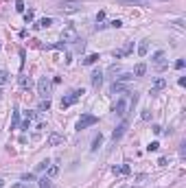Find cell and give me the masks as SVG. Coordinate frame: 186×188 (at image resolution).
Masks as SVG:
<instances>
[{"label": "cell", "mask_w": 186, "mask_h": 188, "mask_svg": "<svg viewBox=\"0 0 186 188\" xmlns=\"http://www.w3.org/2000/svg\"><path fill=\"white\" fill-rule=\"evenodd\" d=\"M136 101H138V94H136V92H134V94H131V92H125V96H121L118 101L114 103V109H112V112H114L116 116H127L129 105L134 107V105H136Z\"/></svg>", "instance_id": "cell-1"}, {"label": "cell", "mask_w": 186, "mask_h": 188, "mask_svg": "<svg viewBox=\"0 0 186 188\" xmlns=\"http://www.w3.org/2000/svg\"><path fill=\"white\" fill-rule=\"evenodd\" d=\"M81 2H79V0H64V2H59V11L61 13H66V15H70V13H79L81 11Z\"/></svg>", "instance_id": "cell-2"}, {"label": "cell", "mask_w": 186, "mask_h": 188, "mask_svg": "<svg viewBox=\"0 0 186 188\" xmlns=\"http://www.w3.org/2000/svg\"><path fill=\"white\" fill-rule=\"evenodd\" d=\"M61 42L64 44H77L79 42V33H77V29L70 24V27H66L64 31H61Z\"/></svg>", "instance_id": "cell-3"}, {"label": "cell", "mask_w": 186, "mask_h": 188, "mask_svg": "<svg viewBox=\"0 0 186 188\" xmlns=\"http://www.w3.org/2000/svg\"><path fill=\"white\" fill-rule=\"evenodd\" d=\"M83 94H85V92H83V88H81V90H72L70 94H68V96H64V99H61V109L70 107V105H75V103L83 96Z\"/></svg>", "instance_id": "cell-4"}, {"label": "cell", "mask_w": 186, "mask_h": 188, "mask_svg": "<svg viewBox=\"0 0 186 188\" xmlns=\"http://www.w3.org/2000/svg\"><path fill=\"white\" fill-rule=\"evenodd\" d=\"M97 121H99V118H97L94 114H83L81 118L77 121V129H79V131H81V129H88V127H92V125H97Z\"/></svg>", "instance_id": "cell-5"}, {"label": "cell", "mask_w": 186, "mask_h": 188, "mask_svg": "<svg viewBox=\"0 0 186 188\" xmlns=\"http://www.w3.org/2000/svg\"><path fill=\"white\" fill-rule=\"evenodd\" d=\"M37 94H39L42 99H48L51 96V81H48V77H42L37 81Z\"/></svg>", "instance_id": "cell-6"}, {"label": "cell", "mask_w": 186, "mask_h": 188, "mask_svg": "<svg viewBox=\"0 0 186 188\" xmlns=\"http://www.w3.org/2000/svg\"><path fill=\"white\" fill-rule=\"evenodd\" d=\"M151 61H153V66H155L158 70H164V68H167V55H164V51H158V53L151 57Z\"/></svg>", "instance_id": "cell-7"}, {"label": "cell", "mask_w": 186, "mask_h": 188, "mask_svg": "<svg viewBox=\"0 0 186 188\" xmlns=\"http://www.w3.org/2000/svg\"><path fill=\"white\" fill-rule=\"evenodd\" d=\"M127 127H129V123H127V121H123V123H121L118 127H116V129H114V133H112V140H114V142H118V140H121V138L125 136V131H127Z\"/></svg>", "instance_id": "cell-8"}, {"label": "cell", "mask_w": 186, "mask_h": 188, "mask_svg": "<svg viewBox=\"0 0 186 188\" xmlns=\"http://www.w3.org/2000/svg\"><path fill=\"white\" fill-rule=\"evenodd\" d=\"M131 51H134V44H131V42H127V44L123 46V48L114 51V57H116V59H121V57H127V55H129Z\"/></svg>", "instance_id": "cell-9"}, {"label": "cell", "mask_w": 186, "mask_h": 188, "mask_svg": "<svg viewBox=\"0 0 186 188\" xmlns=\"http://www.w3.org/2000/svg\"><path fill=\"white\" fill-rule=\"evenodd\" d=\"M167 88V79L164 77H158L155 81H153V88H151V94H158L160 90H164Z\"/></svg>", "instance_id": "cell-10"}, {"label": "cell", "mask_w": 186, "mask_h": 188, "mask_svg": "<svg viewBox=\"0 0 186 188\" xmlns=\"http://www.w3.org/2000/svg\"><path fill=\"white\" fill-rule=\"evenodd\" d=\"M51 24H53L51 18H42V20H37L35 24H33V29H35V31H42V29H48Z\"/></svg>", "instance_id": "cell-11"}, {"label": "cell", "mask_w": 186, "mask_h": 188, "mask_svg": "<svg viewBox=\"0 0 186 188\" xmlns=\"http://www.w3.org/2000/svg\"><path fill=\"white\" fill-rule=\"evenodd\" d=\"M101 83H103V72L101 70H94V72H92V85L101 88Z\"/></svg>", "instance_id": "cell-12"}, {"label": "cell", "mask_w": 186, "mask_h": 188, "mask_svg": "<svg viewBox=\"0 0 186 188\" xmlns=\"http://www.w3.org/2000/svg\"><path fill=\"white\" fill-rule=\"evenodd\" d=\"M112 173H114V175H129L131 169L127 166V164H123V166H112Z\"/></svg>", "instance_id": "cell-13"}, {"label": "cell", "mask_w": 186, "mask_h": 188, "mask_svg": "<svg viewBox=\"0 0 186 188\" xmlns=\"http://www.w3.org/2000/svg\"><path fill=\"white\" fill-rule=\"evenodd\" d=\"M20 127V109L13 107V116H11V129H18Z\"/></svg>", "instance_id": "cell-14"}, {"label": "cell", "mask_w": 186, "mask_h": 188, "mask_svg": "<svg viewBox=\"0 0 186 188\" xmlns=\"http://www.w3.org/2000/svg\"><path fill=\"white\" fill-rule=\"evenodd\" d=\"M149 53V39H143L140 44H138V55H140V57H145Z\"/></svg>", "instance_id": "cell-15"}, {"label": "cell", "mask_w": 186, "mask_h": 188, "mask_svg": "<svg viewBox=\"0 0 186 188\" xmlns=\"http://www.w3.org/2000/svg\"><path fill=\"white\" fill-rule=\"evenodd\" d=\"M61 142H64V136H59V133H51V136H48V145H51V147L61 145Z\"/></svg>", "instance_id": "cell-16"}, {"label": "cell", "mask_w": 186, "mask_h": 188, "mask_svg": "<svg viewBox=\"0 0 186 188\" xmlns=\"http://www.w3.org/2000/svg\"><path fill=\"white\" fill-rule=\"evenodd\" d=\"M145 72H147V66L140 61V63H138L136 68H134V77H145Z\"/></svg>", "instance_id": "cell-17"}, {"label": "cell", "mask_w": 186, "mask_h": 188, "mask_svg": "<svg viewBox=\"0 0 186 188\" xmlns=\"http://www.w3.org/2000/svg\"><path fill=\"white\" fill-rule=\"evenodd\" d=\"M131 79H134V75H129V72H121V77H116V83H123V85H125V83H129Z\"/></svg>", "instance_id": "cell-18"}, {"label": "cell", "mask_w": 186, "mask_h": 188, "mask_svg": "<svg viewBox=\"0 0 186 188\" xmlns=\"http://www.w3.org/2000/svg\"><path fill=\"white\" fill-rule=\"evenodd\" d=\"M57 173H59V166H57V164H48V169H46V177H51V179H53Z\"/></svg>", "instance_id": "cell-19"}, {"label": "cell", "mask_w": 186, "mask_h": 188, "mask_svg": "<svg viewBox=\"0 0 186 188\" xmlns=\"http://www.w3.org/2000/svg\"><path fill=\"white\" fill-rule=\"evenodd\" d=\"M101 145H103V136L99 133L94 140H92V147H90V151H99V147H101Z\"/></svg>", "instance_id": "cell-20"}, {"label": "cell", "mask_w": 186, "mask_h": 188, "mask_svg": "<svg viewBox=\"0 0 186 188\" xmlns=\"http://www.w3.org/2000/svg\"><path fill=\"white\" fill-rule=\"evenodd\" d=\"M51 109V99H42V103L37 105V112H48Z\"/></svg>", "instance_id": "cell-21"}, {"label": "cell", "mask_w": 186, "mask_h": 188, "mask_svg": "<svg viewBox=\"0 0 186 188\" xmlns=\"http://www.w3.org/2000/svg\"><path fill=\"white\" fill-rule=\"evenodd\" d=\"M97 61H99V55H97V53H94V55H88V57L83 59L85 66H92V63H97Z\"/></svg>", "instance_id": "cell-22"}, {"label": "cell", "mask_w": 186, "mask_h": 188, "mask_svg": "<svg viewBox=\"0 0 186 188\" xmlns=\"http://www.w3.org/2000/svg\"><path fill=\"white\" fill-rule=\"evenodd\" d=\"M9 81V72H7V70H0V85H5Z\"/></svg>", "instance_id": "cell-23"}, {"label": "cell", "mask_w": 186, "mask_h": 188, "mask_svg": "<svg viewBox=\"0 0 186 188\" xmlns=\"http://www.w3.org/2000/svg\"><path fill=\"white\" fill-rule=\"evenodd\" d=\"M39 186H42V188H51V177H46V175H44V177L39 179Z\"/></svg>", "instance_id": "cell-24"}, {"label": "cell", "mask_w": 186, "mask_h": 188, "mask_svg": "<svg viewBox=\"0 0 186 188\" xmlns=\"http://www.w3.org/2000/svg\"><path fill=\"white\" fill-rule=\"evenodd\" d=\"M105 27H112V29H121V27H123V22H121V20H112V22H107Z\"/></svg>", "instance_id": "cell-25"}, {"label": "cell", "mask_w": 186, "mask_h": 188, "mask_svg": "<svg viewBox=\"0 0 186 188\" xmlns=\"http://www.w3.org/2000/svg\"><path fill=\"white\" fill-rule=\"evenodd\" d=\"M18 81H20V85H22V88H31V79H27V77H20Z\"/></svg>", "instance_id": "cell-26"}, {"label": "cell", "mask_w": 186, "mask_h": 188, "mask_svg": "<svg viewBox=\"0 0 186 188\" xmlns=\"http://www.w3.org/2000/svg\"><path fill=\"white\" fill-rule=\"evenodd\" d=\"M33 18H35V13H33V9H29V11H24V20H27V22H33Z\"/></svg>", "instance_id": "cell-27"}, {"label": "cell", "mask_w": 186, "mask_h": 188, "mask_svg": "<svg viewBox=\"0 0 186 188\" xmlns=\"http://www.w3.org/2000/svg\"><path fill=\"white\" fill-rule=\"evenodd\" d=\"M11 188H33V186H31L29 182H20V184H13Z\"/></svg>", "instance_id": "cell-28"}, {"label": "cell", "mask_w": 186, "mask_h": 188, "mask_svg": "<svg viewBox=\"0 0 186 188\" xmlns=\"http://www.w3.org/2000/svg\"><path fill=\"white\" fill-rule=\"evenodd\" d=\"M48 164H51L48 160H44V162H39V164H37V171H46V169H48Z\"/></svg>", "instance_id": "cell-29"}, {"label": "cell", "mask_w": 186, "mask_h": 188, "mask_svg": "<svg viewBox=\"0 0 186 188\" xmlns=\"http://www.w3.org/2000/svg\"><path fill=\"white\" fill-rule=\"evenodd\" d=\"M33 179H35L33 173H24V175H22V182H33Z\"/></svg>", "instance_id": "cell-30"}, {"label": "cell", "mask_w": 186, "mask_h": 188, "mask_svg": "<svg viewBox=\"0 0 186 188\" xmlns=\"http://www.w3.org/2000/svg\"><path fill=\"white\" fill-rule=\"evenodd\" d=\"M158 149H160V142H155V140H153V142L147 147V151H158Z\"/></svg>", "instance_id": "cell-31"}, {"label": "cell", "mask_w": 186, "mask_h": 188, "mask_svg": "<svg viewBox=\"0 0 186 188\" xmlns=\"http://www.w3.org/2000/svg\"><path fill=\"white\" fill-rule=\"evenodd\" d=\"M15 11H20V13H24V2H20V0H18V2H15Z\"/></svg>", "instance_id": "cell-32"}, {"label": "cell", "mask_w": 186, "mask_h": 188, "mask_svg": "<svg viewBox=\"0 0 186 188\" xmlns=\"http://www.w3.org/2000/svg\"><path fill=\"white\" fill-rule=\"evenodd\" d=\"M184 66H186V61H184V59H177V61H175V68H177V70H182Z\"/></svg>", "instance_id": "cell-33"}, {"label": "cell", "mask_w": 186, "mask_h": 188, "mask_svg": "<svg viewBox=\"0 0 186 188\" xmlns=\"http://www.w3.org/2000/svg\"><path fill=\"white\" fill-rule=\"evenodd\" d=\"M105 20V11H99V15H97V24H99V22H103Z\"/></svg>", "instance_id": "cell-34"}, {"label": "cell", "mask_w": 186, "mask_h": 188, "mask_svg": "<svg viewBox=\"0 0 186 188\" xmlns=\"http://www.w3.org/2000/svg\"><path fill=\"white\" fill-rule=\"evenodd\" d=\"M158 164H160V166H167L169 160H167V157H160V160H158Z\"/></svg>", "instance_id": "cell-35"}, {"label": "cell", "mask_w": 186, "mask_h": 188, "mask_svg": "<svg viewBox=\"0 0 186 188\" xmlns=\"http://www.w3.org/2000/svg\"><path fill=\"white\" fill-rule=\"evenodd\" d=\"M110 72L116 75V72H121V68H118V66H112V68H110Z\"/></svg>", "instance_id": "cell-36"}, {"label": "cell", "mask_w": 186, "mask_h": 188, "mask_svg": "<svg viewBox=\"0 0 186 188\" xmlns=\"http://www.w3.org/2000/svg\"><path fill=\"white\" fill-rule=\"evenodd\" d=\"M127 2H136V5H145V0H127Z\"/></svg>", "instance_id": "cell-37"}, {"label": "cell", "mask_w": 186, "mask_h": 188, "mask_svg": "<svg viewBox=\"0 0 186 188\" xmlns=\"http://www.w3.org/2000/svg\"><path fill=\"white\" fill-rule=\"evenodd\" d=\"M2 186H5V182H2V179H0V188H2Z\"/></svg>", "instance_id": "cell-38"}, {"label": "cell", "mask_w": 186, "mask_h": 188, "mask_svg": "<svg viewBox=\"0 0 186 188\" xmlns=\"http://www.w3.org/2000/svg\"><path fill=\"white\" fill-rule=\"evenodd\" d=\"M121 188H134V186H121Z\"/></svg>", "instance_id": "cell-39"}, {"label": "cell", "mask_w": 186, "mask_h": 188, "mask_svg": "<svg viewBox=\"0 0 186 188\" xmlns=\"http://www.w3.org/2000/svg\"><path fill=\"white\" fill-rule=\"evenodd\" d=\"M0 94H2V92H0Z\"/></svg>", "instance_id": "cell-40"}]
</instances>
